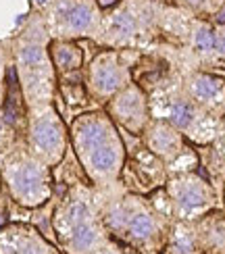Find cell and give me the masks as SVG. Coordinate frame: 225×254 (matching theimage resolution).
Returning <instances> with one entry per match:
<instances>
[{"mask_svg": "<svg viewBox=\"0 0 225 254\" xmlns=\"http://www.w3.org/2000/svg\"><path fill=\"white\" fill-rule=\"evenodd\" d=\"M0 254H59V250L29 225L0 227Z\"/></svg>", "mask_w": 225, "mask_h": 254, "instance_id": "obj_13", "label": "cell"}, {"mask_svg": "<svg viewBox=\"0 0 225 254\" xmlns=\"http://www.w3.org/2000/svg\"><path fill=\"white\" fill-rule=\"evenodd\" d=\"M219 152H221V158H223V163H225V133L221 135V142H219Z\"/></svg>", "mask_w": 225, "mask_h": 254, "instance_id": "obj_23", "label": "cell"}, {"mask_svg": "<svg viewBox=\"0 0 225 254\" xmlns=\"http://www.w3.org/2000/svg\"><path fill=\"white\" fill-rule=\"evenodd\" d=\"M48 44L50 36L44 27V21L40 13H34L10 46L21 94L27 109L52 102L55 98L57 71L52 65Z\"/></svg>", "mask_w": 225, "mask_h": 254, "instance_id": "obj_1", "label": "cell"}, {"mask_svg": "<svg viewBox=\"0 0 225 254\" xmlns=\"http://www.w3.org/2000/svg\"><path fill=\"white\" fill-rule=\"evenodd\" d=\"M4 63H6L4 50H2V46H0V96H2V81H4Z\"/></svg>", "mask_w": 225, "mask_h": 254, "instance_id": "obj_21", "label": "cell"}, {"mask_svg": "<svg viewBox=\"0 0 225 254\" xmlns=\"http://www.w3.org/2000/svg\"><path fill=\"white\" fill-rule=\"evenodd\" d=\"M150 111L158 121H165L196 142H209L219 133V119L200 109L186 92L158 90L150 100Z\"/></svg>", "mask_w": 225, "mask_h": 254, "instance_id": "obj_5", "label": "cell"}, {"mask_svg": "<svg viewBox=\"0 0 225 254\" xmlns=\"http://www.w3.org/2000/svg\"><path fill=\"white\" fill-rule=\"evenodd\" d=\"M52 223L61 248L67 254H94L109 244L94 196L81 186H75L59 204Z\"/></svg>", "mask_w": 225, "mask_h": 254, "instance_id": "obj_3", "label": "cell"}, {"mask_svg": "<svg viewBox=\"0 0 225 254\" xmlns=\"http://www.w3.org/2000/svg\"><path fill=\"white\" fill-rule=\"evenodd\" d=\"M186 94L211 115L225 111V81L209 73H192L186 79Z\"/></svg>", "mask_w": 225, "mask_h": 254, "instance_id": "obj_14", "label": "cell"}, {"mask_svg": "<svg viewBox=\"0 0 225 254\" xmlns=\"http://www.w3.org/2000/svg\"><path fill=\"white\" fill-rule=\"evenodd\" d=\"M190 48L205 61L225 63V29L194 21L190 29Z\"/></svg>", "mask_w": 225, "mask_h": 254, "instance_id": "obj_15", "label": "cell"}, {"mask_svg": "<svg viewBox=\"0 0 225 254\" xmlns=\"http://www.w3.org/2000/svg\"><path fill=\"white\" fill-rule=\"evenodd\" d=\"M71 142L94 184L109 186L115 182L123 165V146L111 117L102 113L79 115L71 125Z\"/></svg>", "mask_w": 225, "mask_h": 254, "instance_id": "obj_2", "label": "cell"}, {"mask_svg": "<svg viewBox=\"0 0 225 254\" xmlns=\"http://www.w3.org/2000/svg\"><path fill=\"white\" fill-rule=\"evenodd\" d=\"M130 79V71L117 52H100L88 67V90L96 98H113Z\"/></svg>", "mask_w": 225, "mask_h": 254, "instance_id": "obj_11", "label": "cell"}, {"mask_svg": "<svg viewBox=\"0 0 225 254\" xmlns=\"http://www.w3.org/2000/svg\"><path fill=\"white\" fill-rule=\"evenodd\" d=\"M146 144L156 156L165 158V161H173L181 152V133L171 127L165 121H156L148 127L146 131Z\"/></svg>", "mask_w": 225, "mask_h": 254, "instance_id": "obj_16", "label": "cell"}, {"mask_svg": "<svg viewBox=\"0 0 225 254\" xmlns=\"http://www.w3.org/2000/svg\"><path fill=\"white\" fill-rule=\"evenodd\" d=\"M29 2H31V6H34L36 13H44V10H46L52 2H55V0H29Z\"/></svg>", "mask_w": 225, "mask_h": 254, "instance_id": "obj_20", "label": "cell"}, {"mask_svg": "<svg viewBox=\"0 0 225 254\" xmlns=\"http://www.w3.org/2000/svg\"><path fill=\"white\" fill-rule=\"evenodd\" d=\"M169 196L179 219H196L213 206V192L196 175H177L169 182Z\"/></svg>", "mask_w": 225, "mask_h": 254, "instance_id": "obj_10", "label": "cell"}, {"mask_svg": "<svg viewBox=\"0 0 225 254\" xmlns=\"http://www.w3.org/2000/svg\"><path fill=\"white\" fill-rule=\"evenodd\" d=\"M94 254H121V252L117 250L115 246H111V244H104V246H102L100 250H96Z\"/></svg>", "mask_w": 225, "mask_h": 254, "instance_id": "obj_22", "label": "cell"}, {"mask_svg": "<svg viewBox=\"0 0 225 254\" xmlns=\"http://www.w3.org/2000/svg\"><path fill=\"white\" fill-rule=\"evenodd\" d=\"M2 182L10 198L25 208H36L52 196L50 167L25 148H13L2 158Z\"/></svg>", "mask_w": 225, "mask_h": 254, "instance_id": "obj_4", "label": "cell"}, {"mask_svg": "<svg viewBox=\"0 0 225 254\" xmlns=\"http://www.w3.org/2000/svg\"><path fill=\"white\" fill-rule=\"evenodd\" d=\"M40 17L50 40L96 38L102 25V13L96 0H55Z\"/></svg>", "mask_w": 225, "mask_h": 254, "instance_id": "obj_6", "label": "cell"}, {"mask_svg": "<svg viewBox=\"0 0 225 254\" xmlns=\"http://www.w3.org/2000/svg\"><path fill=\"white\" fill-rule=\"evenodd\" d=\"M111 117L119 121L130 131H140L148 123V102L146 96L132 83H127L111 100Z\"/></svg>", "mask_w": 225, "mask_h": 254, "instance_id": "obj_12", "label": "cell"}, {"mask_svg": "<svg viewBox=\"0 0 225 254\" xmlns=\"http://www.w3.org/2000/svg\"><path fill=\"white\" fill-rule=\"evenodd\" d=\"M181 2L198 13H215L223 6V0H181Z\"/></svg>", "mask_w": 225, "mask_h": 254, "instance_id": "obj_19", "label": "cell"}, {"mask_svg": "<svg viewBox=\"0 0 225 254\" xmlns=\"http://www.w3.org/2000/svg\"><path fill=\"white\" fill-rule=\"evenodd\" d=\"M50 59L55 71L67 75L81 67V48L73 44V40H52L48 44Z\"/></svg>", "mask_w": 225, "mask_h": 254, "instance_id": "obj_17", "label": "cell"}, {"mask_svg": "<svg viewBox=\"0 0 225 254\" xmlns=\"http://www.w3.org/2000/svg\"><path fill=\"white\" fill-rule=\"evenodd\" d=\"M104 223L113 231H119L127 240L138 242V244H148L158 234L156 215L146 204L132 200V202L113 204L106 210Z\"/></svg>", "mask_w": 225, "mask_h": 254, "instance_id": "obj_9", "label": "cell"}, {"mask_svg": "<svg viewBox=\"0 0 225 254\" xmlns=\"http://www.w3.org/2000/svg\"><path fill=\"white\" fill-rule=\"evenodd\" d=\"M150 4L130 0L121 6H117L109 17H102L100 25V40L113 46H125L146 34L150 25Z\"/></svg>", "mask_w": 225, "mask_h": 254, "instance_id": "obj_8", "label": "cell"}, {"mask_svg": "<svg viewBox=\"0 0 225 254\" xmlns=\"http://www.w3.org/2000/svg\"><path fill=\"white\" fill-rule=\"evenodd\" d=\"M27 150L44 165L55 167L67 150V129L52 102L27 109Z\"/></svg>", "mask_w": 225, "mask_h": 254, "instance_id": "obj_7", "label": "cell"}, {"mask_svg": "<svg viewBox=\"0 0 225 254\" xmlns=\"http://www.w3.org/2000/svg\"><path fill=\"white\" fill-rule=\"evenodd\" d=\"M13 131H10V127L4 119V113H2V96H0V163H2V158L13 150Z\"/></svg>", "mask_w": 225, "mask_h": 254, "instance_id": "obj_18", "label": "cell"}, {"mask_svg": "<svg viewBox=\"0 0 225 254\" xmlns=\"http://www.w3.org/2000/svg\"><path fill=\"white\" fill-rule=\"evenodd\" d=\"M0 167H2V163H0ZM0 184H2V169H0Z\"/></svg>", "mask_w": 225, "mask_h": 254, "instance_id": "obj_24", "label": "cell"}]
</instances>
